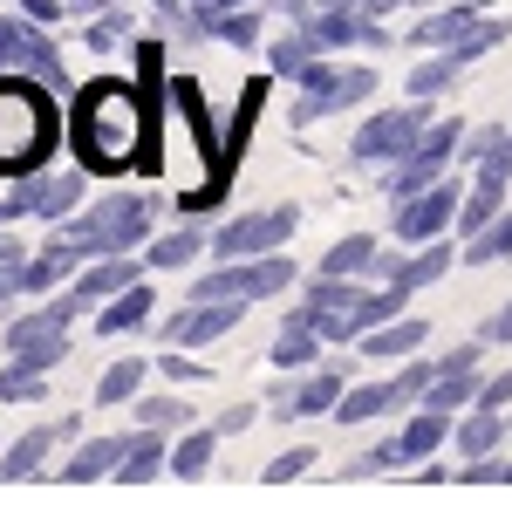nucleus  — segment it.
I'll list each match as a JSON object with an SVG mask.
<instances>
[{
    "label": "nucleus",
    "mask_w": 512,
    "mask_h": 512,
    "mask_svg": "<svg viewBox=\"0 0 512 512\" xmlns=\"http://www.w3.org/2000/svg\"><path fill=\"white\" fill-rule=\"evenodd\" d=\"M451 267H458V253L431 239V246H410V260H396V274H390V280H403V287L417 294V287H431V280H444Z\"/></svg>",
    "instance_id": "b1692460"
},
{
    "label": "nucleus",
    "mask_w": 512,
    "mask_h": 512,
    "mask_svg": "<svg viewBox=\"0 0 512 512\" xmlns=\"http://www.w3.org/2000/svg\"><path fill=\"white\" fill-rule=\"evenodd\" d=\"M76 315H82L76 294H62V301H41L35 315H14V321H7V355L48 376V369L69 355V321H76Z\"/></svg>",
    "instance_id": "20e7f679"
},
{
    "label": "nucleus",
    "mask_w": 512,
    "mask_h": 512,
    "mask_svg": "<svg viewBox=\"0 0 512 512\" xmlns=\"http://www.w3.org/2000/svg\"><path fill=\"white\" fill-rule=\"evenodd\" d=\"M246 315V301H192L185 315H171V342H185V349H205V342H226Z\"/></svg>",
    "instance_id": "ddd939ff"
},
{
    "label": "nucleus",
    "mask_w": 512,
    "mask_h": 512,
    "mask_svg": "<svg viewBox=\"0 0 512 512\" xmlns=\"http://www.w3.org/2000/svg\"><path fill=\"white\" fill-rule=\"evenodd\" d=\"M424 7H437V0H424Z\"/></svg>",
    "instance_id": "c03bdc74"
},
{
    "label": "nucleus",
    "mask_w": 512,
    "mask_h": 512,
    "mask_svg": "<svg viewBox=\"0 0 512 512\" xmlns=\"http://www.w3.org/2000/svg\"><path fill=\"white\" fill-rule=\"evenodd\" d=\"M123 35H130V14H123V7H110V14H103V21L89 28V48H96V55H110Z\"/></svg>",
    "instance_id": "473e14b6"
},
{
    "label": "nucleus",
    "mask_w": 512,
    "mask_h": 512,
    "mask_svg": "<svg viewBox=\"0 0 512 512\" xmlns=\"http://www.w3.org/2000/svg\"><path fill=\"white\" fill-rule=\"evenodd\" d=\"M212 451H219V431H185L171 444V478H205L212 472Z\"/></svg>",
    "instance_id": "cd10ccee"
},
{
    "label": "nucleus",
    "mask_w": 512,
    "mask_h": 512,
    "mask_svg": "<svg viewBox=\"0 0 512 512\" xmlns=\"http://www.w3.org/2000/svg\"><path fill=\"white\" fill-rule=\"evenodd\" d=\"M151 308H158V294H151L144 280H130L123 294H110V301L96 308V328H103V335H130V328L151 321Z\"/></svg>",
    "instance_id": "a211bd4d"
},
{
    "label": "nucleus",
    "mask_w": 512,
    "mask_h": 512,
    "mask_svg": "<svg viewBox=\"0 0 512 512\" xmlns=\"http://www.w3.org/2000/svg\"><path fill=\"white\" fill-rule=\"evenodd\" d=\"M396 437H403V472H410V465H424L437 444L451 437V410H431V403H417V417H410V424H403Z\"/></svg>",
    "instance_id": "aec40b11"
},
{
    "label": "nucleus",
    "mask_w": 512,
    "mask_h": 512,
    "mask_svg": "<svg viewBox=\"0 0 512 512\" xmlns=\"http://www.w3.org/2000/svg\"><path fill=\"white\" fill-rule=\"evenodd\" d=\"M164 14H171V21H178V14H192V7H185V0H158Z\"/></svg>",
    "instance_id": "79ce46f5"
},
{
    "label": "nucleus",
    "mask_w": 512,
    "mask_h": 512,
    "mask_svg": "<svg viewBox=\"0 0 512 512\" xmlns=\"http://www.w3.org/2000/svg\"><path fill=\"white\" fill-rule=\"evenodd\" d=\"M478 355H485V335H478V342H458V349H444V355H437V369H478Z\"/></svg>",
    "instance_id": "e433bc0d"
},
{
    "label": "nucleus",
    "mask_w": 512,
    "mask_h": 512,
    "mask_svg": "<svg viewBox=\"0 0 512 512\" xmlns=\"http://www.w3.org/2000/svg\"><path fill=\"white\" fill-rule=\"evenodd\" d=\"M431 342V328L424 321H410V315H396V321H383V328H369L355 349L362 355H376V362H410V355Z\"/></svg>",
    "instance_id": "f3484780"
},
{
    "label": "nucleus",
    "mask_w": 512,
    "mask_h": 512,
    "mask_svg": "<svg viewBox=\"0 0 512 512\" xmlns=\"http://www.w3.org/2000/svg\"><path fill=\"white\" fill-rule=\"evenodd\" d=\"M362 267H376V239L369 233H349L321 253V274H362Z\"/></svg>",
    "instance_id": "c85d7f7f"
},
{
    "label": "nucleus",
    "mask_w": 512,
    "mask_h": 512,
    "mask_svg": "<svg viewBox=\"0 0 512 512\" xmlns=\"http://www.w3.org/2000/svg\"><path fill=\"white\" fill-rule=\"evenodd\" d=\"M69 7H76V14H110L117 0H69Z\"/></svg>",
    "instance_id": "a19ab883"
},
{
    "label": "nucleus",
    "mask_w": 512,
    "mask_h": 512,
    "mask_svg": "<svg viewBox=\"0 0 512 512\" xmlns=\"http://www.w3.org/2000/svg\"><path fill=\"white\" fill-rule=\"evenodd\" d=\"M212 7H246V0H212Z\"/></svg>",
    "instance_id": "37998d69"
},
{
    "label": "nucleus",
    "mask_w": 512,
    "mask_h": 512,
    "mask_svg": "<svg viewBox=\"0 0 512 512\" xmlns=\"http://www.w3.org/2000/svg\"><path fill=\"white\" fill-rule=\"evenodd\" d=\"M151 219H158L151 198L123 192V198H103V205L76 212L55 239H69L82 260H96V253H137V246H151Z\"/></svg>",
    "instance_id": "7ed1b4c3"
},
{
    "label": "nucleus",
    "mask_w": 512,
    "mask_h": 512,
    "mask_svg": "<svg viewBox=\"0 0 512 512\" xmlns=\"http://www.w3.org/2000/svg\"><path fill=\"white\" fill-rule=\"evenodd\" d=\"M123 451H130V437H89L76 458L62 465V478H69V485H96V478H117Z\"/></svg>",
    "instance_id": "6ab92c4d"
},
{
    "label": "nucleus",
    "mask_w": 512,
    "mask_h": 512,
    "mask_svg": "<svg viewBox=\"0 0 512 512\" xmlns=\"http://www.w3.org/2000/svg\"><path fill=\"white\" fill-rule=\"evenodd\" d=\"M403 301H410V287H403V280H390V287H369V294L349 308V342H362L369 328L396 321V315H403Z\"/></svg>",
    "instance_id": "412c9836"
},
{
    "label": "nucleus",
    "mask_w": 512,
    "mask_h": 512,
    "mask_svg": "<svg viewBox=\"0 0 512 512\" xmlns=\"http://www.w3.org/2000/svg\"><path fill=\"white\" fill-rule=\"evenodd\" d=\"M431 130V117H424V96L410 103V110H376V117H362V130L349 137V158L355 164H396L410 158V144Z\"/></svg>",
    "instance_id": "0eeeda50"
},
{
    "label": "nucleus",
    "mask_w": 512,
    "mask_h": 512,
    "mask_svg": "<svg viewBox=\"0 0 512 512\" xmlns=\"http://www.w3.org/2000/svg\"><path fill=\"white\" fill-rule=\"evenodd\" d=\"M506 219H512V212H506Z\"/></svg>",
    "instance_id": "a18cd8bd"
},
{
    "label": "nucleus",
    "mask_w": 512,
    "mask_h": 512,
    "mask_svg": "<svg viewBox=\"0 0 512 512\" xmlns=\"http://www.w3.org/2000/svg\"><path fill=\"white\" fill-rule=\"evenodd\" d=\"M499 198H506V185L472 171V192H465V205H458V233H485V226L499 219Z\"/></svg>",
    "instance_id": "393cba45"
},
{
    "label": "nucleus",
    "mask_w": 512,
    "mask_h": 512,
    "mask_svg": "<svg viewBox=\"0 0 512 512\" xmlns=\"http://www.w3.org/2000/svg\"><path fill=\"white\" fill-rule=\"evenodd\" d=\"M144 376H151V362H137V355H123V362H110V369H103V383H96V403H103V410H117V403H130V396L144 390Z\"/></svg>",
    "instance_id": "a878e982"
},
{
    "label": "nucleus",
    "mask_w": 512,
    "mask_h": 512,
    "mask_svg": "<svg viewBox=\"0 0 512 512\" xmlns=\"http://www.w3.org/2000/svg\"><path fill=\"white\" fill-rule=\"evenodd\" d=\"M294 226H301V212H294V205L239 212V219H226V226L212 233V253H219V260H253V253H280Z\"/></svg>",
    "instance_id": "6e6552de"
},
{
    "label": "nucleus",
    "mask_w": 512,
    "mask_h": 512,
    "mask_svg": "<svg viewBox=\"0 0 512 512\" xmlns=\"http://www.w3.org/2000/svg\"><path fill=\"white\" fill-rule=\"evenodd\" d=\"M321 342H328V335H321L315 321H308V315H294V321H287V328L274 335L267 362H274V369H301V362H315V355H321Z\"/></svg>",
    "instance_id": "4be33fe9"
},
{
    "label": "nucleus",
    "mask_w": 512,
    "mask_h": 512,
    "mask_svg": "<svg viewBox=\"0 0 512 512\" xmlns=\"http://www.w3.org/2000/svg\"><path fill=\"white\" fill-rule=\"evenodd\" d=\"M41 396H48V376L7 355V362H0V403H41Z\"/></svg>",
    "instance_id": "c756f323"
},
{
    "label": "nucleus",
    "mask_w": 512,
    "mask_h": 512,
    "mask_svg": "<svg viewBox=\"0 0 512 512\" xmlns=\"http://www.w3.org/2000/svg\"><path fill=\"white\" fill-rule=\"evenodd\" d=\"M130 280H137V260H130V253H96V260L76 274V287H69V294H76L82 308H103L110 294H123V287H130Z\"/></svg>",
    "instance_id": "2eb2a0df"
},
{
    "label": "nucleus",
    "mask_w": 512,
    "mask_h": 512,
    "mask_svg": "<svg viewBox=\"0 0 512 512\" xmlns=\"http://www.w3.org/2000/svg\"><path fill=\"white\" fill-rule=\"evenodd\" d=\"M506 431H512V424H506Z\"/></svg>",
    "instance_id": "49530a36"
},
{
    "label": "nucleus",
    "mask_w": 512,
    "mask_h": 512,
    "mask_svg": "<svg viewBox=\"0 0 512 512\" xmlns=\"http://www.w3.org/2000/svg\"><path fill=\"white\" fill-rule=\"evenodd\" d=\"M362 294H369V287H355V274H321L315 287L301 294V308H294V315H308L328 342H349V308L362 301Z\"/></svg>",
    "instance_id": "9b49d317"
},
{
    "label": "nucleus",
    "mask_w": 512,
    "mask_h": 512,
    "mask_svg": "<svg viewBox=\"0 0 512 512\" xmlns=\"http://www.w3.org/2000/svg\"><path fill=\"white\" fill-rule=\"evenodd\" d=\"M458 76H465V62L444 48V55H431V62H417V69H410V96H424V103H431L437 89H451Z\"/></svg>",
    "instance_id": "7c9ffc66"
},
{
    "label": "nucleus",
    "mask_w": 512,
    "mask_h": 512,
    "mask_svg": "<svg viewBox=\"0 0 512 512\" xmlns=\"http://www.w3.org/2000/svg\"><path fill=\"white\" fill-rule=\"evenodd\" d=\"M137 424H151V431H185V424H192V403H185V396H144V403H137Z\"/></svg>",
    "instance_id": "2f4dec72"
},
{
    "label": "nucleus",
    "mask_w": 512,
    "mask_h": 512,
    "mask_svg": "<svg viewBox=\"0 0 512 512\" xmlns=\"http://www.w3.org/2000/svg\"><path fill=\"white\" fill-rule=\"evenodd\" d=\"M21 14L41 21V28H55V21H62V0H21Z\"/></svg>",
    "instance_id": "4c0bfd02"
},
{
    "label": "nucleus",
    "mask_w": 512,
    "mask_h": 512,
    "mask_svg": "<svg viewBox=\"0 0 512 512\" xmlns=\"http://www.w3.org/2000/svg\"><path fill=\"white\" fill-rule=\"evenodd\" d=\"M458 144H465V130L444 117V123H431L417 144H410V158H396L390 164V178H383V192L403 205V198H417V192H431L437 178L451 171V158H458Z\"/></svg>",
    "instance_id": "423d86ee"
},
{
    "label": "nucleus",
    "mask_w": 512,
    "mask_h": 512,
    "mask_svg": "<svg viewBox=\"0 0 512 512\" xmlns=\"http://www.w3.org/2000/svg\"><path fill=\"white\" fill-rule=\"evenodd\" d=\"M137 137H144V110L130 103V89L117 82H96L82 96V123H76V144L96 171H123L137 158Z\"/></svg>",
    "instance_id": "f03ea898"
},
{
    "label": "nucleus",
    "mask_w": 512,
    "mask_h": 512,
    "mask_svg": "<svg viewBox=\"0 0 512 512\" xmlns=\"http://www.w3.org/2000/svg\"><path fill=\"white\" fill-rule=\"evenodd\" d=\"M478 410H499V417L512 410V369H499L492 383H478Z\"/></svg>",
    "instance_id": "f704fd0d"
},
{
    "label": "nucleus",
    "mask_w": 512,
    "mask_h": 512,
    "mask_svg": "<svg viewBox=\"0 0 512 512\" xmlns=\"http://www.w3.org/2000/svg\"><path fill=\"white\" fill-rule=\"evenodd\" d=\"M301 472H315V444H301V451L274 458V465H267V485H287V478H301Z\"/></svg>",
    "instance_id": "72a5a7b5"
},
{
    "label": "nucleus",
    "mask_w": 512,
    "mask_h": 512,
    "mask_svg": "<svg viewBox=\"0 0 512 512\" xmlns=\"http://www.w3.org/2000/svg\"><path fill=\"white\" fill-rule=\"evenodd\" d=\"M69 437H76V417H48V424H35V431H21L7 451H0V478H35L41 465H48V451L69 444Z\"/></svg>",
    "instance_id": "f8f14e48"
},
{
    "label": "nucleus",
    "mask_w": 512,
    "mask_h": 512,
    "mask_svg": "<svg viewBox=\"0 0 512 512\" xmlns=\"http://www.w3.org/2000/svg\"><path fill=\"white\" fill-rule=\"evenodd\" d=\"M478 335H485V342H512V308H499V315L485 321V328H478Z\"/></svg>",
    "instance_id": "58836bf2"
},
{
    "label": "nucleus",
    "mask_w": 512,
    "mask_h": 512,
    "mask_svg": "<svg viewBox=\"0 0 512 512\" xmlns=\"http://www.w3.org/2000/svg\"><path fill=\"white\" fill-rule=\"evenodd\" d=\"M458 205H465V185H458V178H437L431 192L403 198V205H396V219H390L396 246H431L444 226H458Z\"/></svg>",
    "instance_id": "1a4fd4ad"
},
{
    "label": "nucleus",
    "mask_w": 512,
    "mask_h": 512,
    "mask_svg": "<svg viewBox=\"0 0 512 512\" xmlns=\"http://www.w3.org/2000/svg\"><path fill=\"white\" fill-rule=\"evenodd\" d=\"M301 82V103L287 110V123H321L328 110H349V103H369L376 96V69H328V62H301L294 69Z\"/></svg>",
    "instance_id": "39448f33"
},
{
    "label": "nucleus",
    "mask_w": 512,
    "mask_h": 512,
    "mask_svg": "<svg viewBox=\"0 0 512 512\" xmlns=\"http://www.w3.org/2000/svg\"><path fill=\"white\" fill-rule=\"evenodd\" d=\"M342 369H315L301 390H274V417H328L335 403H342Z\"/></svg>",
    "instance_id": "dca6fc26"
},
{
    "label": "nucleus",
    "mask_w": 512,
    "mask_h": 512,
    "mask_svg": "<svg viewBox=\"0 0 512 512\" xmlns=\"http://www.w3.org/2000/svg\"><path fill=\"white\" fill-rule=\"evenodd\" d=\"M485 21V0H437V14H424L417 28H410V41L417 48H451V41H465Z\"/></svg>",
    "instance_id": "4468645a"
},
{
    "label": "nucleus",
    "mask_w": 512,
    "mask_h": 512,
    "mask_svg": "<svg viewBox=\"0 0 512 512\" xmlns=\"http://www.w3.org/2000/svg\"><path fill=\"white\" fill-rule=\"evenodd\" d=\"M205 246H212V233H205V226H178V233H158V239H151V246H144V260L171 274V267H192Z\"/></svg>",
    "instance_id": "5701e85b"
},
{
    "label": "nucleus",
    "mask_w": 512,
    "mask_h": 512,
    "mask_svg": "<svg viewBox=\"0 0 512 512\" xmlns=\"http://www.w3.org/2000/svg\"><path fill=\"white\" fill-rule=\"evenodd\" d=\"M0 69H21V76H41V82H62V55H55V41L41 35V21H14V14H0Z\"/></svg>",
    "instance_id": "9d476101"
},
{
    "label": "nucleus",
    "mask_w": 512,
    "mask_h": 512,
    "mask_svg": "<svg viewBox=\"0 0 512 512\" xmlns=\"http://www.w3.org/2000/svg\"><path fill=\"white\" fill-rule=\"evenodd\" d=\"M55 144V103L41 96V76H7L0 69V171H41Z\"/></svg>",
    "instance_id": "f257e3e1"
},
{
    "label": "nucleus",
    "mask_w": 512,
    "mask_h": 512,
    "mask_svg": "<svg viewBox=\"0 0 512 512\" xmlns=\"http://www.w3.org/2000/svg\"><path fill=\"white\" fill-rule=\"evenodd\" d=\"M246 424H253V403H233V410L219 417V437H226V431H246Z\"/></svg>",
    "instance_id": "ea45409f"
},
{
    "label": "nucleus",
    "mask_w": 512,
    "mask_h": 512,
    "mask_svg": "<svg viewBox=\"0 0 512 512\" xmlns=\"http://www.w3.org/2000/svg\"><path fill=\"white\" fill-rule=\"evenodd\" d=\"M164 383H205V362H192V355H158Z\"/></svg>",
    "instance_id": "c9c22d12"
},
{
    "label": "nucleus",
    "mask_w": 512,
    "mask_h": 512,
    "mask_svg": "<svg viewBox=\"0 0 512 512\" xmlns=\"http://www.w3.org/2000/svg\"><path fill=\"white\" fill-rule=\"evenodd\" d=\"M499 437H506V417H499V410H472L465 424H451V444H458L465 458H485Z\"/></svg>",
    "instance_id": "bb28decb"
}]
</instances>
